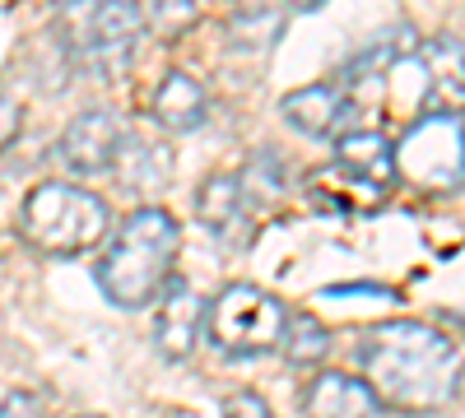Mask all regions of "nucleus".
Masks as SVG:
<instances>
[{"label":"nucleus","instance_id":"3","mask_svg":"<svg viewBox=\"0 0 465 418\" xmlns=\"http://www.w3.org/2000/svg\"><path fill=\"white\" fill-rule=\"evenodd\" d=\"M24 233L43 256H84L107 233V205L70 181H43L24 200Z\"/></svg>","mask_w":465,"mask_h":418},{"label":"nucleus","instance_id":"20","mask_svg":"<svg viewBox=\"0 0 465 418\" xmlns=\"http://www.w3.org/2000/svg\"><path fill=\"white\" fill-rule=\"evenodd\" d=\"M19 126H24V117H19V107L10 102V98H0V154L19 140Z\"/></svg>","mask_w":465,"mask_h":418},{"label":"nucleus","instance_id":"7","mask_svg":"<svg viewBox=\"0 0 465 418\" xmlns=\"http://www.w3.org/2000/svg\"><path fill=\"white\" fill-rule=\"evenodd\" d=\"M122 144H126L122 117L107 112V107H89V112H80V117L61 131L56 154H61V163L70 172L94 177V172H107L116 159H122Z\"/></svg>","mask_w":465,"mask_h":418},{"label":"nucleus","instance_id":"14","mask_svg":"<svg viewBox=\"0 0 465 418\" xmlns=\"http://www.w3.org/2000/svg\"><path fill=\"white\" fill-rule=\"evenodd\" d=\"M149 112H153V122H159L163 131H173V135H186V131H196V126L205 122L210 102H205V89H201V80H191L186 70H173V74H163V84L153 89V98H149Z\"/></svg>","mask_w":465,"mask_h":418},{"label":"nucleus","instance_id":"4","mask_svg":"<svg viewBox=\"0 0 465 418\" xmlns=\"http://www.w3.org/2000/svg\"><path fill=\"white\" fill-rule=\"evenodd\" d=\"M210 345L219 354H265L284 345V330H289V312L280 307L275 297L256 284H228L214 302H210Z\"/></svg>","mask_w":465,"mask_h":418},{"label":"nucleus","instance_id":"19","mask_svg":"<svg viewBox=\"0 0 465 418\" xmlns=\"http://www.w3.org/2000/svg\"><path fill=\"white\" fill-rule=\"evenodd\" d=\"M223 418H275V413H270V404H265L261 395H252V391H232V395L223 400Z\"/></svg>","mask_w":465,"mask_h":418},{"label":"nucleus","instance_id":"16","mask_svg":"<svg viewBox=\"0 0 465 418\" xmlns=\"http://www.w3.org/2000/svg\"><path fill=\"white\" fill-rule=\"evenodd\" d=\"M326 354H331V330L312 312L289 316V330H284V358H289V367H317Z\"/></svg>","mask_w":465,"mask_h":418},{"label":"nucleus","instance_id":"22","mask_svg":"<svg viewBox=\"0 0 465 418\" xmlns=\"http://www.w3.org/2000/svg\"><path fill=\"white\" fill-rule=\"evenodd\" d=\"M84 418H98V413H84Z\"/></svg>","mask_w":465,"mask_h":418},{"label":"nucleus","instance_id":"5","mask_svg":"<svg viewBox=\"0 0 465 418\" xmlns=\"http://www.w3.org/2000/svg\"><path fill=\"white\" fill-rule=\"evenodd\" d=\"M61 28L70 37V52L89 70H112L131 56L140 33L149 28V15L131 0H94V5L61 10Z\"/></svg>","mask_w":465,"mask_h":418},{"label":"nucleus","instance_id":"11","mask_svg":"<svg viewBox=\"0 0 465 418\" xmlns=\"http://www.w3.org/2000/svg\"><path fill=\"white\" fill-rule=\"evenodd\" d=\"M280 117L298 131V135H307V140H326V135H335V126L349 117V93L340 89V84H302V89H293V93H284V102H280Z\"/></svg>","mask_w":465,"mask_h":418},{"label":"nucleus","instance_id":"12","mask_svg":"<svg viewBox=\"0 0 465 418\" xmlns=\"http://www.w3.org/2000/svg\"><path fill=\"white\" fill-rule=\"evenodd\" d=\"M335 163L349 168L354 177L381 186V191H391V186L401 181L396 172V144L386 140L381 131H344L335 140Z\"/></svg>","mask_w":465,"mask_h":418},{"label":"nucleus","instance_id":"8","mask_svg":"<svg viewBox=\"0 0 465 418\" xmlns=\"http://www.w3.org/2000/svg\"><path fill=\"white\" fill-rule=\"evenodd\" d=\"M423 65V117H460L465 112V43L451 33H438L419 52Z\"/></svg>","mask_w":465,"mask_h":418},{"label":"nucleus","instance_id":"18","mask_svg":"<svg viewBox=\"0 0 465 418\" xmlns=\"http://www.w3.org/2000/svg\"><path fill=\"white\" fill-rule=\"evenodd\" d=\"M242 181V191H247V200L252 196H280L284 191V181H280V159H275V149H256L252 154V163H247V172L238 177Z\"/></svg>","mask_w":465,"mask_h":418},{"label":"nucleus","instance_id":"15","mask_svg":"<svg viewBox=\"0 0 465 418\" xmlns=\"http://www.w3.org/2000/svg\"><path fill=\"white\" fill-rule=\"evenodd\" d=\"M196 219L210 228L214 238H232V228H242V219H247V191H242V181L228 177V172L205 177L201 191H196Z\"/></svg>","mask_w":465,"mask_h":418},{"label":"nucleus","instance_id":"13","mask_svg":"<svg viewBox=\"0 0 465 418\" xmlns=\"http://www.w3.org/2000/svg\"><path fill=\"white\" fill-rule=\"evenodd\" d=\"M307 200L322 205V209H335V214H368L386 200V191L363 181V177H354L349 168L331 163V168L307 172Z\"/></svg>","mask_w":465,"mask_h":418},{"label":"nucleus","instance_id":"1","mask_svg":"<svg viewBox=\"0 0 465 418\" xmlns=\"http://www.w3.org/2000/svg\"><path fill=\"white\" fill-rule=\"evenodd\" d=\"M359 367L381 409L438 413L460 382V349L423 321H381L359 335Z\"/></svg>","mask_w":465,"mask_h":418},{"label":"nucleus","instance_id":"17","mask_svg":"<svg viewBox=\"0 0 465 418\" xmlns=\"http://www.w3.org/2000/svg\"><path fill=\"white\" fill-rule=\"evenodd\" d=\"M228 28H232V37H238L242 47H270L275 37L284 33V10H238L228 19Z\"/></svg>","mask_w":465,"mask_h":418},{"label":"nucleus","instance_id":"2","mask_svg":"<svg viewBox=\"0 0 465 418\" xmlns=\"http://www.w3.org/2000/svg\"><path fill=\"white\" fill-rule=\"evenodd\" d=\"M177 247H182V233L168 209L159 205L135 209L116 228L112 247L98 260V288L107 293V302H116L126 312L149 307V302H159V293L173 279Z\"/></svg>","mask_w":465,"mask_h":418},{"label":"nucleus","instance_id":"9","mask_svg":"<svg viewBox=\"0 0 465 418\" xmlns=\"http://www.w3.org/2000/svg\"><path fill=\"white\" fill-rule=\"evenodd\" d=\"M205 316L210 312H205V302L191 293V284L186 279H168V288L159 293V302H153V345H159V354L173 358V363L191 358Z\"/></svg>","mask_w":465,"mask_h":418},{"label":"nucleus","instance_id":"6","mask_svg":"<svg viewBox=\"0 0 465 418\" xmlns=\"http://www.w3.org/2000/svg\"><path fill=\"white\" fill-rule=\"evenodd\" d=\"M396 172L419 191H451L465 181V122L419 117L396 144Z\"/></svg>","mask_w":465,"mask_h":418},{"label":"nucleus","instance_id":"10","mask_svg":"<svg viewBox=\"0 0 465 418\" xmlns=\"http://www.w3.org/2000/svg\"><path fill=\"white\" fill-rule=\"evenodd\" d=\"M302 413L307 418H381V400L363 376L349 372H317L302 391Z\"/></svg>","mask_w":465,"mask_h":418},{"label":"nucleus","instance_id":"21","mask_svg":"<svg viewBox=\"0 0 465 418\" xmlns=\"http://www.w3.org/2000/svg\"><path fill=\"white\" fill-rule=\"evenodd\" d=\"M0 418H37V400L28 391H10L0 400Z\"/></svg>","mask_w":465,"mask_h":418}]
</instances>
